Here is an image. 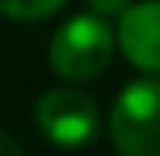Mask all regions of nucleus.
I'll list each match as a JSON object with an SVG mask.
<instances>
[{
	"mask_svg": "<svg viewBox=\"0 0 160 156\" xmlns=\"http://www.w3.org/2000/svg\"><path fill=\"white\" fill-rule=\"evenodd\" d=\"M116 48L119 44H116V31L109 27V21L96 10H89V14L68 17L51 34L48 64L65 82H92L109 68Z\"/></svg>",
	"mask_w": 160,
	"mask_h": 156,
	"instance_id": "1",
	"label": "nucleus"
},
{
	"mask_svg": "<svg viewBox=\"0 0 160 156\" xmlns=\"http://www.w3.org/2000/svg\"><path fill=\"white\" fill-rule=\"evenodd\" d=\"M109 139L119 156H160V75L136 78L116 95Z\"/></svg>",
	"mask_w": 160,
	"mask_h": 156,
	"instance_id": "2",
	"label": "nucleus"
},
{
	"mask_svg": "<svg viewBox=\"0 0 160 156\" xmlns=\"http://www.w3.org/2000/svg\"><path fill=\"white\" fill-rule=\"evenodd\" d=\"M34 122L44 139H51L55 146H85L99 132V105L96 98L82 88L62 85V88H48L34 105Z\"/></svg>",
	"mask_w": 160,
	"mask_h": 156,
	"instance_id": "3",
	"label": "nucleus"
},
{
	"mask_svg": "<svg viewBox=\"0 0 160 156\" xmlns=\"http://www.w3.org/2000/svg\"><path fill=\"white\" fill-rule=\"evenodd\" d=\"M116 44L133 68L160 75V0L129 3L116 24Z\"/></svg>",
	"mask_w": 160,
	"mask_h": 156,
	"instance_id": "4",
	"label": "nucleus"
},
{
	"mask_svg": "<svg viewBox=\"0 0 160 156\" xmlns=\"http://www.w3.org/2000/svg\"><path fill=\"white\" fill-rule=\"evenodd\" d=\"M65 3L68 0H0V17L34 24V21H44V17L58 14Z\"/></svg>",
	"mask_w": 160,
	"mask_h": 156,
	"instance_id": "5",
	"label": "nucleus"
},
{
	"mask_svg": "<svg viewBox=\"0 0 160 156\" xmlns=\"http://www.w3.org/2000/svg\"><path fill=\"white\" fill-rule=\"evenodd\" d=\"M129 3H133V0H89V7H92L96 14H102V17H119Z\"/></svg>",
	"mask_w": 160,
	"mask_h": 156,
	"instance_id": "6",
	"label": "nucleus"
},
{
	"mask_svg": "<svg viewBox=\"0 0 160 156\" xmlns=\"http://www.w3.org/2000/svg\"><path fill=\"white\" fill-rule=\"evenodd\" d=\"M0 156H24V153H21V146H17V139L7 136L3 129H0Z\"/></svg>",
	"mask_w": 160,
	"mask_h": 156,
	"instance_id": "7",
	"label": "nucleus"
}]
</instances>
